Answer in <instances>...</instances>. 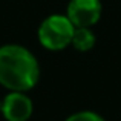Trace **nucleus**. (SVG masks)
<instances>
[{
  "mask_svg": "<svg viewBox=\"0 0 121 121\" xmlns=\"http://www.w3.org/2000/svg\"><path fill=\"white\" fill-rule=\"evenodd\" d=\"M40 68L35 57L23 46L0 48V84L11 92H26L37 84Z\"/></svg>",
  "mask_w": 121,
  "mask_h": 121,
  "instance_id": "obj_1",
  "label": "nucleus"
},
{
  "mask_svg": "<svg viewBox=\"0 0 121 121\" xmlns=\"http://www.w3.org/2000/svg\"><path fill=\"white\" fill-rule=\"evenodd\" d=\"M75 26L65 15H51L39 28V40L46 49L60 51L71 44Z\"/></svg>",
  "mask_w": 121,
  "mask_h": 121,
  "instance_id": "obj_2",
  "label": "nucleus"
},
{
  "mask_svg": "<svg viewBox=\"0 0 121 121\" xmlns=\"http://www.w3.org/2000/svg\"><path fill=\"white\" fill-rule=\"evenodd\" d=\"M75 28H89L101 17L100 0H71L68 5V15Z\"/></svg>",
  "mask_w": 121,
  "mask_h": 121,
  "instance_id": "obj_3",
  "label": "nucleus"
},
{
  "mask_svg": "<svg viewBox=\"0 0 121 121\" xmlns=\"http://www.w3.org/2000/svg\"><path fill=\"white\" fill-rule=\"evenodd\" d=\"M6 121H28L32 115V101L23 92H11L0 106Z\"/></svg>",
  "mask_w": 121,
  "mask_h": 121,
  "instance_id": "obj_4",
  "label": "nucleus"
},
{
  "mask_svg": "<svg viewBox=\"0 0 121 121\" xmlns=\"http://www.w3.org/2000/svg\"><path fill=\"white\" fill-rule=\"evenodd\" d=\"M71 44H74L75 49L81 52L91 51L95 44V35L89 28H75Z\"/></svg>",
  "mask_w": 121,
  "mask_h": 121,
  "instance_id": "obj_5",
  "label": "nucleus"
},
{
  "mask_svg": "<svg viewBox=\"0 0 121 121\" xmlns=\"http://www.w3.org/2000/svg\"><path fill=\"white\" fill-rule=\"evenodd\" d=\"M66 121H106L101 115L95 112H89V110H83V112H77L74 115H71Z\"/></svg>",
  "mask_w": 121,
  "mask_h": 121,
  "instance_id": "obj_6",
  "label": "nucleus"
},
{
  "mask_svg": "<svg viewBox=\"0 0 121 121\" xmlns=\"http://www.w3.org/2000/svg\"><path fill=\"white\" fill-rule=\"evenodd\" d=\"M0 106H2V104H0Z\"/></svg>",
  "mask_w": 121,
  "mask_h": 121,
  "instance_id": "obj_7",
  "label": "nucleus"
}]
</instances>
